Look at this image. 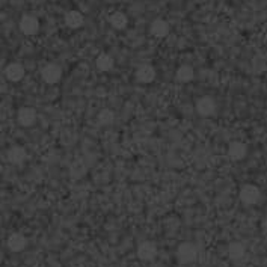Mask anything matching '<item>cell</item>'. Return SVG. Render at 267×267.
<instances>
[{"label": "cell", "instance_id": "cell-1", "mask_svg": "<svg viewBox=\"0 0 267 267\" xmlns=\"http://www.w3.org/2000/svg\"><path fill=\"white\" fill-rule=\"evenodd\" d=\"M196 257H198V251L193 243H181L177 249V258L181 264L193 263Z\"/></svg>", "mask_w": 267, "mask_h": 267}, {"label": "cell", "instance_id": "cell-2", "mask_svg": "<svg viewBox=\"0 0 267 267\" xmlns=\"http://www.w3.org/2000/svg\"><path fill=\"white\" fill-rule=\"evenodd\" d=\"M261 192L257 186L254 184H246L240 189V199L246 205H254L260 201Z\"/></svg>", "mask_w": 267, "mask_h": 267}, {"label": "cell", "instance_id": "cell-3", "mask_svg": "<svg viewBox=\"0 0 267 267\" xmlns=\"http://www.w3.org/2000/svg\"><path fill=\"white\" fill-rule=\"evenodd\" d=\"M41 77H42V80H44L45 83L55 85V83H58V82L61 80V77H62V70H61V67H58V65H55V64H48V65H45V67L42 68Z\"/></svg>", "mask_w": 267, "mask_h": 267}, {"label": "cell", "instance_id": "cell-4", "mask_svg": "<svg viewBox=\"0 0 267 267\" xmlns=\"http://www.w3.org/2000/svg\"><path fill=\"white\" fill-rule=\"evenodd\" d=\"M216 111V103L211 97H202L198 100L196 103V112L201 115V117H210L213 115Z\"/></svg>", "mask_w": 267, "mask_h": 267}, {"label": "cell", "instance_id": "cell-5", "mask_svg": "<svg viewBox=\"0 0 267 267\" xmlns=\"http://www.w3.org/2000/svg\"><path fill=\"white\" fill-rule=\"evenodd\" d=\"M20 30L24 35H35L39 30V21L33 15H24L20 20Z\"/></svg>", "mask_w": 267, "mask_h": 267}, {"label": "cell", "instance_id": "cell-6", "mask_svg": "<svg viewBox=\"0 0 267 267\" xmlns=\"http://www.w3.org/2000/svg\"><path fill=\"white\" fill-rule=\"evenodd\" d=\"M157 255V246L152 242H142L137 248V257L142 261H152Z\"/></svg>", "mask_w": 267, "mask_h": 267}, {"label": "cell", "instance_id": "cell-7", "mask_svg": "<svg viewBox=\"0 0 267 267\" xmlns=\"http://www.w3.org/2000/svg\"><path fill=\"white\" fill-rule=\"evenodd\" d=\"M246 154H248V146L243 142L236 140L228 148V155H230V158L234 160V162H240V160H243L246 157Z\"/></svg>", "mask_w": 267, "mask_h": 267}, {"label": "cell", "instance_id": "cell-8", "mask_svg": "<svg viewBox=\"0 0 267 267\" xmlns=\"http://www.w3.org/2000/svg\"><path fill=\"white\" fill-rule=\"evenodd\" d=\"M26 155H27L26 149L23 146H18V145L11 146L8 149V152H6V158L9 160V163H12V165H21L26 160Z\"/></svg>", "mask_w": 267, "mask_h": 267}, {"label": "cell", "instance_id": "cell-9", "mask_svg": "<svg viewBox=\"0 0 267 267\" xmlns=\"http://www.w3.org/2000/svg\"><path fill=\"white\" fill-rule=\"evenodd\" d=\"M5 77L9 80V82H20L23 77H24V68L21 64H9L6 68H5Z\"/></svg>", "mask_w": 267, "mask_h": 267}, {"label": "cell", "instance_id": "cell-10", "mask_svg": "<svg viewBox=\"0 0 267 267\" xmlns=\"http://www.w3.org/2000/svg\"><path fill=\"white\" fill-rule=\"evenodd\" d=\"M17 120H18V123H20L23 127H30V126H33L35 121H36V112H35V109H32V108H21V109L18 111Z\"/></svg>", "mask_w": 267, "mask_h": 267}, {"label": "cell", "instance_id": "cell-11", "mask_svg": "<svg viewBox=\"0 0 267 267\" xmlns=\"http://www.w3.org/2000/svg\"><path fill=\"white\" fill-rule=\"evenodd\" d=\"M149 32L155 38H165L169 33V24L165 20H162V18H157V20H154L151 23Z\"/></svg>", "mask_w": 267, "mask_h": 267}, {"label": "cell", "instance_id": "cell-12", "mask_svg": "<svg viewBox=\"0 0 267 267\" xmlns=\"http://www.w3.org/2000/svg\"><path fill=\"white\" fill-rule=\"evenodd\" d=\"M26 243H27L26 237L23 234H20V233L11 234L8 237V242H6V245H8V248H9L11 252H21L26 248Z\"/></svg>", "mask_w": 267, "mask_h": 267}, {"label": "cell", "instance_id": "cell-13", "mask_svg": "<svg viewBox=\"0 0 267 267\" xmlns=\"http://www.w3.org/2000/svg\"><path fill=\"white\" fill-rule=\"evenodd\" d=\"M155 79V70L151 65H142L136 71V80L140 83H151Z\"/></svg>", "mask_w": 267, "mask_h": 267}, {"label": "cell", "instance_id": "cell-14", "mask_svg": "<svg viewBox=\"0 0 267 267\" xmlns=\"http://www.w3.org/2000/svg\"><path fill=\"white\" fill-rule=\"evenodd\" d=\"M245 254H246V248H245V245L240 243V242H234V243H231V245L228 246V255H230V258L234 260V261L242 260V258L245 257Z\"/></svg>", "mask_w": 267, "mask_h": 267}, {"label": "cell", "instance_id": "cell-15", "mask_svg": "<svg viewBox=\"0 0 267 267\" xmlns=\"http://www.w3.org/2000/svg\"><path fill=\"white\" fill-rule=\"evenodd\" d=\"M65 24L71 29H79L83 24V15L79 11H70L65 15Z\"/></svg>", "mask_w": 267, "mask_h": 267}, {"label": "cell", "instance_id": "cell-16", "mask_svg": "<svg viewBox=\"0 0 267 267\" xmlns=\"http://www.w3.org/2000/svg\"><path fill=\"white\" fill-rule=\"evenodd\" d=\"M175 77H177L178 82H181V83H187V82L193 80V77H195V71H193L192 67H189V65H183V67H180V68L177 70Z\"/></svg>", "mask_w": 267, "mask_h": 267}, {"label": "cell", "instance_id": "cell-17", "mask_svg": "<svg viewBox=\"0 0 267 267\" xmlns=\"http://www.w3.org/2000/svg\"><path fill=\"white\" fill-rule=\"evenodd\" d=\"M127 23H129V18H127V15H126L124 12H115V14H112V17H111V24H112V27L117 29V30L126 29V27H127Z\"/></svg>", "mask_w": 267, "mask_h": 267}, {"label": "cell", "instance_id": "cell-18", "mask_svg": "<svg viewBox=\"0 0 267 267\" xmlns=\"http://www.w3.org/2000/svg\"><path fill=\"white\" fill-rule=\"evenodd\" d=\"M95 64L100 71H111L114 68V59L109 55H106V53H103V55L97 58Z\"/></svg>", "mask_w": 267, "mask_h": 267}, {"label": "cell", "instance_id": "cell-19", "mask_svg": "<svg viewBox=\"0 0 267 267\" xmlns=\"http://www.w3.org/2000/svg\"><path fill=\"white\" fill-rule=\"evenodd\" d=\"M97 120H98V123H100L101 126H109V124H112V123L115 121V114H114L111 109H103V111L98 114Z\"/></svg>", "mask_w": 267, "mask_h": 267}]
</instances>
